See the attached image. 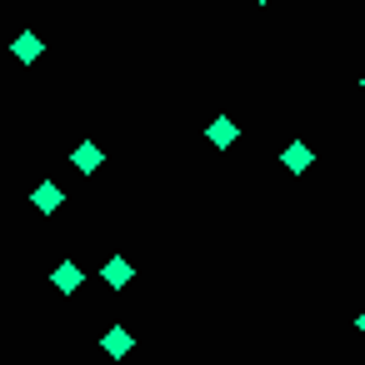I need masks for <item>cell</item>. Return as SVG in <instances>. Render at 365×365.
I'll return each mask as SVG.
<instances>
[{
	"label": "cell",
	"instance_id": "obj_7",
	"mask_svg": "<svg viewBox=\"0 0 365 365\" xmlns=\"http://www.w3.org/2000/svg\"><path fill=\"white\" fill-rule=\"evenodd\" d=\"M205 135L225 150V145H235V120H225V115H220V120H210V125H205Z\"/></svg>",
	"mask_w": 365,
	"mask_h": 365
},
{
	"label": "cell",
	"instance_id": "obj_2",
	"mask_svg": "<svg viewBox=\"0 0 365 365\" xmlns=\"http://www.w3.org/2000/svg\"><path fill=\"white\" fill-rule=\"evenodd\" d=\"M101 275H106V285H110V290H125V285H130V275H135V265H130L125 255H110Z\"/></svg>",
	"mask_w": 365,
	"mask_h": 365
},
{
	"label": "cell",
	"instance_id": "obj_6",
	"mask_svg": "<svg viewBox=\"0 0 365 365\" xmlns=\"http://www.w3.org/2000/svg\"><path fill=\"white\" fill-rule=\"evenodd\" d=\"M280 160H285V170H290V175H300V170H310V160H315V155H310V145H300V140H295V145H285V155H280Z\"/></svg>",
	"mask_w": 365,
	"mask_h": 365
},
{
	"label": "cell",
	"instance_id": "obj_1",
	"mask_svg": "<svg viewBox=\"0 0 365 365\" xmlns=\"http://www.w3.org/2000/svg\"><path fill=\"white\" fill-rule=\"evenodd\" d=\"M81 280H86V270H81L76 260H61V265L51 270V285H56L61 295H71V290H81Z\"/></svg>",
	"mask_w": 365,
	"mask_h": 365
},
{
	"label": "cell",
	"instance_id": "obj_5",
	"mask_svg": "<svg viewBox=\"0 0 365 365\" xmlns=\"http://www.w3.org/2000/svg\"><path fill=\"white\" fill-rule=\"evenodd\" d=\"M71 160H76V170H86V175H91V170H101V165H106V150H101V145H76V155H71Z\"/></svg>",
	"mask_w": 365,
	"mask_h": 365
},
{
	"label": "cell",
	"instance_id": "obj_8",
	"mask_svg": "<svg viewBox=\"0 0 365 365\" xmlns=\"http://www.w3.org/2000/svg\"><path fill=\"white\" fill-rule=\"evenodd\" d=\"M36 56H41V36H36V31H26V36H16V61H26V66H31Z\"/></svg>",
	"mask_w": 365,
	"mask_h": 365
},
{
	"label": "cell",
	"instance_id": "obj_4",
	"mask_svg": "<svg viewBox=\"0 0 365 365\" xmlns=\"http://www.w3.org/2000/svg\"><path fill=\"white\" fill-rule=\"evenodd\" d=\"M101 345H106V355H110V360H125V355H130V345H135V340H130V330H125V325H110V330H106V340H101Z\"/></svg>",
	"mask_w": 365,
	"mask_h": 365
},
{
	"label": "cell",
	"instance_id": "obj_10",
	"mask_svg": "<svg viewBox=\"0 0 365 365\" xmlns=\"http://www.w3.org/2000/svg\"><path fill=\"white\" fill-rule=\"evenodd\" d=\"M360 91H365V81H360Z\"/></svg>",
	"mask_w": 365,
	"mask_h": 365
},
{
	"label": "cell",
	"instance_id": "obj_3",
	"mask_svg": "<svg viewBox=\"0 0 365 365\" xmlns=\"http://www.w3.org/2000/svg\"><path fill=\"white\" fill-rule=\"evenodd\" d=\"M31 205H36V210H46V215H51V210H61V205H66V190H61V185H51V180H46V185H36V190H31Z\"/></svg>",
	"mask_w": 365,
	"mask_h": 365
},
{
	"label": "cell",
	"instance_id": "obj_9",
	"mask_svg": "<svg viewBox=\"0 0 365 365\" xmlns=\"http://www.w3.org/2000/svg\"><path fill=\"white\" fill-rule=\"evenodd\" d=\"M355 330H360V335H365V310H360V315H355Z\"/></svg>",
	"mask_w": 365,
	"mask_h": 365
}]
</instances>
